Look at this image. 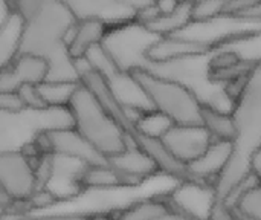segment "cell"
<instances>
[{"instance_id":"cell-1","label":"cell","mask_w":261,"mask_h":220,"mask_svg":"<svg viewBox=\"0 0 261 220\" xmlns=\"http://www.w3.org/2000/svg\"><path fill=\"white\" fill-rule=\"evenodd\" d=\"M231 115L236 124L234 152L228 167L214 184L216 202L223 204L251 176V158L261 149V61L246 77L245 86L232 104Z\"/></svg>"},{"instance_id":"cell-2","label":"cell","mask_w":261,"mask_h":220,"mask_svg":"<svg viewBox=\"0 0 261 220\" xmlns=\"http://www.w3.org/2000/svg\"><path fill=\"white\" fill-rule=\"evenodd\" d=\"M24 18L20 54L35 55L46 63L69 54L64 44L67 29L76 21L66 2H9Z\"/></svg>"},{"instance_id":"cell-3","label":"cell","mask_w":261,"mask_h":220,"mask_svg":"<svg viewBox=\"0 0 261 220\" xmlns=\"http://www.w3.org/2000/svg\"><path fill=\"white\" fill-rule=\"evenodd\" d=\"M67 110L72 118V127L106 159L125 149V135L84 84H80L75 90Z\"/></svg>"},{"instance_id":"cell-4","label":"cell","mask_w":261,"mask_h":220,"mask_svg":"<svg viewBox=\"0 0 261 220\" xmlns=\"http://www.w3.org/2000/svg\"><path fill=\"white\" fill-rule=\"evenodd\" d=\"M153 110L165 115L174 126H202V103L184 84L158 77L148 70L132 72Z\"/></svg>"},{"instance_id":"cell-5","label":"cell","mask_w":261,"mask_h":220,"mask_svg":"<svg viewBox=\"0 0 261 220\" xmlns=\"http://www.w3.org/2000/svg\"><path fill=\"white\" fill-rule=\"evenodd\" d=\"M159 38L162 37L153 34L142 23L135 20L107 29L101 47L119 72L132 74L145 69L147 54Z\"/></svg>"},{"instance_id":"cell-6","label":"cell","mask_w":261,"mask_h":220,"mask_svg":"<svg viewBox=\"0 0 261 220\" xmlns=\"http://www.w3.org/2000/svg\"><path fill=\"white\" fill-rule=\"evenodd\" d=\"M151 2L132 0H69L66 2L75 20H98L107 29L135 21L138 14Z\"/></svg>"},{"instance_id":"cell-7","label":"cell","mask_w":261,"mask_h":220,"mask_svg":"<svg viewBox=\"0 0 261 220\" xmlns=\"http://www.w3.org/2000/svg\"><path fill=\"white\" fill-rule=\"evenodd\" d=\"M0 191L11 202H26L37 191L34 165L23 152H0Z\"/></svg>"},{"instance_id":"cell-8","label":"cell","mask_w":261,"mask_h":220,"mask_svg":"<svg viewBox=\"0 0 261 220\" xmlns=\"http://www.w3.org/2000/svg\"><path fill=\"white\" fill-rule=\"evenodd\" d=\"M161 142L167 153L187 168L205 153L213 138L202 126H171Z\"/></svg>"},{"instance_id":"cell-9","label":"cell","mask_w":261,"mask_h":220,"mask_svg":"<svg viewBox=\"0 0 261 220\" xmlns=\"http://www.w3.org/2000/svg\"><path fill=\"white\" fill-rule=\"evenodd\" d=\"M168 207L188 220H208L216 193L213 184L184 181L168 196Z\"/></svg>"},{"instance_id":"cell-10","label":"cell","mask_w":261,"mask_h":220,"mask_svg":"<svg viewBox=\"0 0 261 220\" xmlns=\"http://www.w3.org/2000/svg\"><path fill=\"white\" fill-rule=\"evenodd\" d=\"M44 135L47 139L49 153L55 156L75 161L84 167L107 164V159L93 145H90L73 127L47 130L44 132Z\"/></svg>"},{"instance_id":"cell-11","label":"cell","mask_w":261,"mask_h":220,"mask_svg":"<svg viewBox=\"0 0 261 220\" xmlns=\"http://www.w3.org/2000/svg\"><path fill=\"white\" fill-rule=\"evenodd\" d=\"M46 60L35 55L20 54L9 67L0 72V90L17 92L23 86H38L46 81Z\"/></svg>"},{"instance_id":"cell-12","label":"cell","mask_w":261,"mask_h":220,"mask_svg":"<svg viewBox=\"0 0 261 220\" xmlns=\"http://www.w3.org/2000/svg\"><path fill=\"white\" fill-rule=\"evenodd\" d=\"M127 145L125 149L115 155L107 158V164L118 172L122 178L128 181L132 187L139 185L142 181L148 179L154 173L159 172L156 162L145 153L142 152L135 142H132L127 136Z\"/></svg>"},{"instance_id":"cell-13","label":"cell","mask_w":261,"mask_h":220,"mask_svg":"<svg viewBox=\"0 0 261 220\" xmlns=\"http://www.w3.org/2000/svg\"><path fill=\"white\" fill-rule=\"evenodd\" d=\"M234 145L229 141H213L211 145L205 150V153L196 159L193 164L187 167L190 176L197 182H206L216 181L220 178V175L228 167L231 158H232ZM208 184V182H206ZM213 184V187H214Z\"/></svg>"},{"instance_id":"cell-14","label":"cell","mask_w":261,"mask_h":220,"mask_svg":"<svg viewBox=\"0 0 261 220\" xmlns=\"http://www.w3.org/2000/svg\"><path fill=\"white\" fill-rule=\"evenodd\" d=\"M107 32L106 25L98 20H76L64 35V44L72 60L84 58V55L96 44H101Z\"/></svg>"},{"instance_id":"cell-15","label":"cell","mask_w":261,"mask_h":220,"mask_svg":"<svg viewBox=\"0 0 261 220\" xmlns=\"http://www.w3.org/2000/svg\"><path fill=\"white\" fill-rule=\"evenodd\" d=\"M106 81L112 95L122 107L138 110L142 113L153 110L144 90L141 89V86L138 84V81L133 78L132 74L116 72L112 77L106 78Z\"/></svg>"},{"instance_id":"cell-16","label":"cell","mask_w":261,"mask_h":220,"mask_svg":"<svg viewBox=\"0 0 261 220\" xmlns=\"http://www.w3.org/2000/svg\"><path fill=\"white\" fill-rule=\"evenodd\" d=\"M11 8V5H9ZM24 32V18L11 8L9 15L0 26V72L9 67L20 55Z\"/></svg>"},{"instance_id":"cell-17","label":"cell","mask_w":261,"mask_h":220,"mask_svg":"<svg viewBox=\"0 0 261 220\" xmlns=\"http://www.w3.org/2000/svg\"><path fill=\"white\" fill-rule=\"evenodd\" d=\"M225 204L252 219L261 220V184L251 175L229 194Z\"/></svg>"},{"instance_id":"cell-18","label":"cell","mask_w":261,"mask_h":220,"mask_svg":"<svg viewBox=\"0 0 261 220\" xmlns=\"http://www.w3.org/2000/svg\"><path fill=\"white\" fill-rule=\"evenodd\" d=\"M191 6L193 2H179L177 8L164 15H156L144 26L159 37H173L191 23Z\"/></svg>"},{"instance_id":"cell-19","label":"cell","mask_w":261,"mask_h":220,"mask_svg":"<svg viewBox=\"0 0 261 220\" xmlns=\"http://www.w3.org/2000/svg\"><path fill=\"white\" fill-rule=\"evenodd\" d=\"M78 182L84 188H99V190L132 187L128 181L122 178L118 172H115L109 164L84 167L78 175Z\"/></svg>"},{"instance_id":"cell-20","label":"cell","mask_w":261,"mask_h":220,"mask_svg":"<svg viewBox=\"0 0 261 220\" xmlns=\"http://www.w3.org/2000/svg\"><path fill=\"white\" fill-rule=\"evenodd\" d=\"M202 127L211 135L213 141H229L236 138V124L229 112L211 106H202Z\"/></svg>"},{"instance_id":"cell-21","label":"cell","mask_w":261,"mask_h":220,"mask_svg":"<svg viewBox=\"0 0 261 220\" xmlns=\"http://www.w3.org/2000/svg\"><path fill=\"white\" fill-rule=\"evenodd\" d=\"M171 213L167 201L141 199L113 214V220H161Z\"/></svg>"},{"instance_id":"cell-22","label":"cell","mask_w":261,"mask_h":220,"mask_svg":"<svg viewBox=\"0 0 261 220\" xmlns=\"http://www.w3.org/2000/svg\"><path fill=\"white\" fill-rule=\"evenodd\" d=\"M81 83L43 81L37 86L38 93L47 109H67L75 90Z\"/></svg>"},{"instance_id":"cell-23","label":"cell","mask_w":261,"mask_h":220,"mask_svg":"<svg viewBox=\"0 0 261 220\" xmlns=\"http://www.w3.org/2000/svg\"><path fill=\"white\" fill-rule=\"evenodd\" d=\"M171 126L174 124L165 115L156 110L142 113L139 119L136 121V129L141 135L150 139H158V141H161V138L171 129Z\"/></svg>"},{"instance_id":"cell-24","label":"cell","mask_w":261,"mask_h":220,"mask_svg":"<svg viewBox=\"0 0 261 220\" xmlns=\"http://www.w3.org/2000/svg\"><path fill=\"white\" fill-rule=\"evenodd\" d=\"M225 0H210V2H193L191 6V23H208L223 14Z\"/></svg>"},{"instance_id":"cell-25","label":"cell","mask_w":261,"mask_h":220,"mask_svg":"<svg viewBox=\"0 0 261 220\" xmlns=\"http://www.w3.org/2000/svg\"><path fill=\"white\" fill-rule=\"evenodd\" d=\"M20 100H21V104L24 107V110H31V112H41V110H46L47 107L44 106L40 93H38V89L37 86H23L17 90Z\"/></svg>"},{"instance_id":"cell-26","label":"cell","mask_w":261,"mask_h":220,"mask_svg":"<svg viewBox=\"0 0 261 220\" xmlns=\"http://www.w3.org/2000/svg\"><path fill=\"white\" fill-rule=\"evenodd\" d=\"M60 201V198L49 191V188H43V190H37L26 202H24V210H38V208H46L50 207L54 204H57Z\"/></svg>"},{"instance_id":"cell-27","label":"cell","mask_w":261,"mask_h":220,"mask_svg":"<svg viewBox=\"0 0 261 220\" xmlns=\"http://www.w3.org/2000/svg\"><path fill=\"white\" fill-rule=\"evenodd\" d=\"M24 107L17 92L0 90V113H20Z\"/></svg>"},{"instance_id":"cell-28","label":"cell","mask_w":261,"mask_h":220,"mask_svg":"<svg viewBox=\"0 0 261 220\" xmlns=\"http://www.w3.org/2000/svg\"><path fill=\"white\" fill-rule=\"evenodd\" d=\"M249 170H251V175L257 179V182L261 184V149L252 155L251 162H249Z\"/></svg>"},{"instance_id":"cell-29","label":"cell","mask_w":261,"mask_h":220,"mask_svg":"<svg viewBox=\"0 0 261 220\" xmlns=\"http://www.w3.org/2000/svg\"><path fill=\"white\" fill-rule=\"evenodd\" d=\"M37 220H90L87 214H76V213H69V214H52V216H41L37 217Z\"/></svg>"},{"instance_id":"cell-30","label":"cell","mask_w":261,"mask_h":220,"mask_svg":"<svg viewBox=\"0 0 261 220\" xmlns=\"http://www.w3.org/2000/svg\"><path fill=\"white\" fill-rule=\"evenodd\" d=\"M9 12H11L9 2H0V26L6 20V17L9 15Z\"/></svg>"},{"instance_id":"cell-31","label":"cell","mask_w":261,"mask_h":220,"mask_svg":"<svg viewBox=\"0 0 261 220\" xmlns=\"http://www.w3.org/2000/svg\"><path fill=\"white\" fill-rule=\"evenodd\" d=\"M11 204H12V202H11L5 194L0 191V219L5 216V213H6V210L9 208V205H11Z\"/></svg>"},{"instance_id":"cell-32","label":"cell","mask_w":261,"mask_h":220,"mask_svg":"<svg viewBox=\"0 0 261 220\" xmlns=\"http://www.w3.org/2000/svg\"><path fill=\"white\" fill-rule=\"evenodd\" d=\"M161 220H188L185 216H182L180 213H177V211H174V210H171V213L170 214H167L164 219Z\"/></svg>"},{"instance_id":"cell-33","label":"cell","mask_w":261,"mask_h":220,"mask_svg":"<svg viewBox=\"0 0 261 220\" xmlns=\"http://www.w3.org/2000/svg\"><path fill=\"white\" fill-rule=\"evenodd\" d=\"M89 217H90V220H113L112 214H106V213H96V214H92Z\"/></svg>"},{"instance_id":"cell-34","label":"cell","mask_w":261,"mask_h":220,"mask_svg":"<svg viewBox=\"0 0 261 220\" xmlns=\"http://www.w3.org/2000/svg\"><path fill=\"white\" fill-rule=\"evenodd\" d=\"M18 220H37V219H32V217H23V219H18Z\"/></svg>"}]
</instances>
